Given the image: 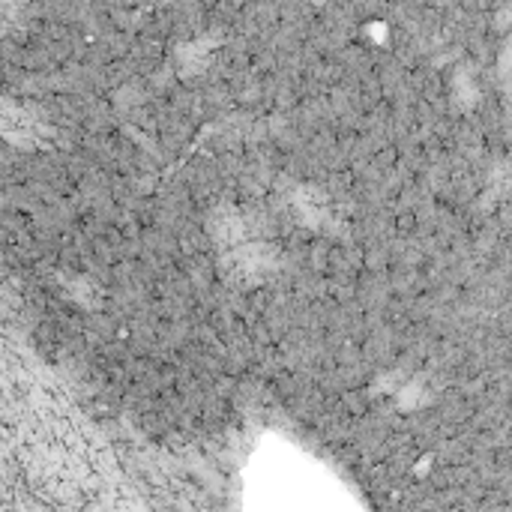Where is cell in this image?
<instances>
[{
    "mask_svg": "<svg viewBox=\"0 0 512 512\" xmlns=\"http://www.w3.org/2000/svg\"><path fill=\"white\" fill-rule=\"evenodd\" d=\"M501 75L507 78V84L512 87V42L507 45V51H504V60H501Z\"/></svg>",
    "mask_w": 512,
    "mask_h": 512,
    "instance_id": "obj_1",
    "label": "cell"
}]
</instances>
